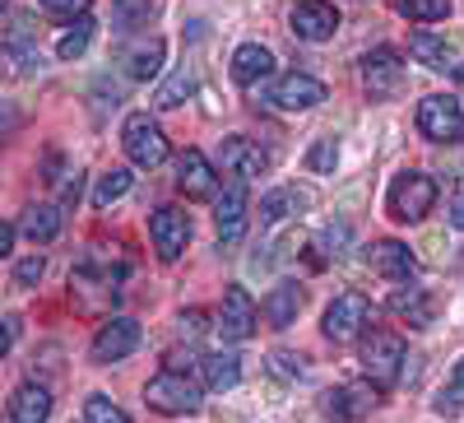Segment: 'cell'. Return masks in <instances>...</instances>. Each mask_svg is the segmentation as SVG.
Segmentation results:
<instances>
[{
	"mask_svg": "<svg viewBox=\"0 0 464 423\" xmlns=\"http://www.w3.org/2000/svg\"><path fill=\"white\" fill-rule=\"evenodd\" d=\"M404 368V339L395 330H362V372L372 387H391Z\"/></svg>",
	"mask_w": 464,
	"mask_h": 423,
	"instance_id": "obj_1",
	"label": "cell"
},
{
	"mask_svg": "<svg viewBox=\"0 0 464 423\" xmlns=\"http://www.w3.org/2000/svg\"><path fill=\"white\" fill-rule=\"evenodd\" d=\"M385 205H391V219L418 223L422 214L437 205V182H432L428 172H400V177L391 182V196H385Z\"/></svg>",
	"mask_w": 464,
	"mask_h": 423,
	"instance_id": "obj_2",
	"label": "cell"
},
{
	"mask_svg": "<svg viewBox=\"0 0 464 423\" xmlns=\"http://www.w3.org/2000/svg\"><path fill=\"white\" fill-rule=\"evenodd\" d=\"M144 400L159 409V414H196L200 409V387L186 372H172L168 368V372H159L144 387Z\"/></svg>",
	"mask_w": 464,
	"mask_h": 423,
	"instance_id": "obj_3",
	"label": "cell"
},
{
	"mask_svg": "<svg viewBox=\"0 0 464 423\" xmlns=\"http://www.w3.org/2000/svg\"><path fill=\"white\" fill-rule=\"evenodd\" d=\"M418 131L437 144H459L464 140V107L446 93H432L418 103Z\"/></svg>",
	"mask_w": 464,
	"mask_h": 423,
	"instance_id": "obj_4",
	"label": "cell"
},
{
	"mask_svg": "<svg viewBox=\"0 0 464 423\" xmlns=\"http://www.w3.org/2000/svg\"><path fill=\"white\" fill-rule=\"evenodd\" d=\"M121 144H126V153H130V163H140V168H159V163L168 159V135L159 131V122H153L149 112H135V117H126Z\"/></svg>",
	"mask_w": 464,
	"mask_h": 423,
	"instance_id": "obj_5",
	"label": "cell"
},
{
	"mask_svg": "<svg viewBox=\"0 0 464 423\" xmlns=\"http://www.w3.org/2000/svg\"><path fill=\"white\" fill-rule=\"evenodd\" d=\"M367 326H372V302H367L362 293H339V298L325 307V321H321V330H325L334 344L358 339Z\"/></svg>",
	"mask_w": 464,
	"mask_h": 423,
	"instance_id": "obj_6",
	"label": "cell"
},
{
	"mask_svg": "<svg viewBox=\"0 0 464 423\" xmlns=\"http://www.w3.org/2000/svg\"><path fill=\"white\" fill-rule=\"evenodd\" d=\"M376 400H381V387H372V381H343V387L325 391L321 409L330 423H358L376 409Z\"/></svg>",
	"mask_w": 464,
	"mask_h": 423,
	"instance_id": "obj_7",
	"label": "cell"
},
{
	"mask_svg": "<svg viewBox=\"0 0 464 423\" xmlns=\"http://www.w3.org/2000/svg\"><path fill=\"white\" fill-rule=\"evenodd\" d=\"M265 103H269V107H279V112H306V107L325 103V84L312 80V74H297V70H293V74H284V80L269 84Z\"/></svg>",
	"mask_w": 464,
	"mask_h": 423,
	"instance_id": "obj_8",
	"label": "cell"
},
{
	"mask_svg": "<svg viewBox=\"0 0 464 423\" xmlns=\"http://www.w3.org/2000/svg\"><path fill=\"white\" fill-rule=\"evenodd\" d=\"M400 84H404V61H400V52L376 47V52L362 56V89H367L372 98H391V93H400Z\"/></svg>",
	"mask_w": 464,
	"mask_h": 423,
	"instance_id": "obj_9",
	"label": "cell"
},
{
	"mask_svg": "<svg viewBox=\"0 0 464 423\" xmlns=\"http://www.w3.org/2000/svg\"><path fill=\"white\" fill-rule=\"evenodd\" d=\"M149 238H153V251H159L163 261H177L190 242V219L177 210V205H163V210H153L149 219Z\"/></svg>",
	"mask_w": 464,
	"mask_h": 423,
	"instance_id": "obj_10",
	"label": "cell"
},
{
	"mask_svg": "<svg viewBox=\"0 0 464 423\" xmlns=\"http://www.w3.org/2000/svg\"><path fill=\"white\" fill-rule=\"evenodd\" d=\"M256 321H260V312H256L251 293H246L242 284H232V289L223 293V312H218V330H223V339H232V344L251 339V335H256Z\"/></svg>",
	"mask_w": 464,
	"mask_h": 423,
	"instance_id": "obj_11",
	"label": "cell"
},
{
	"mask_svg": "<svg viewBox=\"0 0 464 423\" xmlns=\"http://www.w3.org/2000/svg\"><path fill=\"white\" fill-rule=\"evenodd\" d=\"M140 349V326L130 317H111L93 335V363H121L126 354Z\"/></svg>",
	"mask_w": 464,
	"mask_h": 423,
	"instance_id": "obj_12",
	"label": "cell"
},
{
	"mask_svg": "<svg viewBox=\"0 0 464 423\" xmlns=\"http://www.w3.org/2000/svg\"><path fill=\"white\" fill-rule=\"evenodd\" d=\"M177 186L186 191L190 201H214L218 196V172H214V163L205 159L200 149H186L177 159Z\"/></svg>",
	"mask_w": 464,
	"mask_h": 423,
	"instance_id": "obj_13",
	"label": "cell"
},
{
	"mask_svg": "<svg viewBox=\"0 0 464 423\" xmlns=\"http://www.w3.org/2000/svg\"><path fill=\"white\" fill-rule=\"evenodd\" d=\"M214 223L223 242H237L246 233V182L232 177L223 196H214Z\"/></svg>",
	"mask_w": 464,
	"mask_h": 423,
	"instance_id": "obj_14",
	"label": "cell"
},
{
	"mask_svg": "<svg viewBox=\"0 0 464 423\" xmlns=\"http://www.w3.org/2000/svg\"><path fill=\"white\" fill-rule=\"evenodd\" d=\"M293 33L302 37V43H325V37L339 33V10L325 5V0H302V5L288 15Z\"/></svg>",
	"mask_w": 464,
	"mask_h": 423,
	"instance_id": "obj_15",
	"label": "cell"
},
{
	"mask_svg": "<svg viewBox=\"0 0 464 423\" xmlns=\"http://www.w3.org/2000/svg\"><path fill=\"white\" fill-rule=\"evenodd\" d=\"M367 265L376 275H385V280H409L413 275V251L404 242H395V238H381V242L367 247Z\"/></svg>",
	"mask_w": 464,
	"mask_h": 423,
	"instance_id": "obj_16",
	"label": "cell"
},
{
	"mask_svg": "<svg viewBox=\"0 0 464 423\" xmlns=\"http://www.w3.org/2000/svg\"><path fill=\"white\" fill-rule=\"evenodd\" d=\"M265 74H275V52H269V47H260V43H246V47H237V52H232V80H237L242 89L260 84Z\"/></svg>",
	"mask_w": 464,
	"mask_h": 423,
	"instance_id": "obj_17",
	"label": "cell"
},
{
	"mask_svg": "<svg viewBox=\"0 0 464 423\" xmlns=\"http://www.w3.org/2000/svg\"><path fill=\"white\" fill-rule=\"evenodd\" d=\"M223 168H227L232 177L251 182V177L265 172V153H260L246 135H227V140H223Z\"/></svg>",
	"mask_w": 464,
	"mask_h": 423,
	"instance_id": "obj_18",
	"label": "cell"
},
{
	"mask_svg": "<svg viewBox=\"0 0 464 423\" xmlns=\"http://www.w3.org/2000/svg\"><path fill=\"white\" fill-rule=\"evenodd\" d=\"M52 414V391L37 387V381H24V387L10 396V418L14 423H47Z\"/></svg>",
	"mask_w": 464,
	"mask_h": 423,
	"instance_id": "obj_19",
	"label": "cell"
},
{
	"mask_svg": "<svg viewBox=\"0 0 464 423\" xmlns=\"http://www.w3.org/2000/svg\"><path fill=\"white\" fill-rule=\"evenodd\" d=\"M391 312L400 317V321H409L413 330H422V326H432V312H437V307H432V298H428V289H395L391 293Z\"/></svg>",
	"mask_w": 464,
	"mask_h": 423,
	"instance_id": "obj_20",
	"label": "cell"
},
{
	"mask_svg": "<svg viewBox=\"0 0 464 423\" xmlns=\"http://www.w3.org/2000/svg\"><path fill=\"white\" fill-rule=\"evenodd\" d=\"M316 196L312 191H297V186H284V191H269V196L260 201V223L269 228V223H284L288 214H297V210H306Z\"/></svg>",
	"mask_w": 464,
	"mask_h": 423,
	"instance_id": "obj_21",
	"label": "cell"
},
{
	"mask_svg": "<svg viewBox=\"0 0 464 423\" xmlns=\"http://www.w3.org/2000/svg\"><path fill=\"white\" fill-rule=\"evenodd\" d=\"M163 37H144V43H135L121 61H126V74L130 80H153V74L163 70Z\"/></svg>",
	"mask_w": 464,
	"mask_h": 423,
	"instance_id": "obj_22",
	"label": "cell"
},
{
	"mask_svg": "<svg viewBox=\"0 0 464 423\" xmlns=\"http://www.w3.org/2000/svg\"><path fill=\"white\" fill-rule=\"evenodd\" d=\"M200 377L209 391H232L242 381V359L237 354H205L200 359Z\"/></svg>",
	"mask_w": 464,
	"mask_h": 423,
	"instance_id": "obj_23",
	"label": "cell"
},
{
	"mask_svg": "<svg viewBox=\"0 0 464 423\" xmlns=\"http://www.w3.org/2000/svg\"><path fill=\"white\" fill-rule=\"evenodd\" d=\"M409 52L428 65V70H450V61H455V47L446 43V37L428 33V28H418V33L409 37Z\"/></svg>",
	"mask_w": 464,
	"mask_h": 423,
	"instance_id": "obj_24",
	"label": "cell"
},
{
	"mask_svg": "<svg viewBox=\"0 0 464 423\" xmlns=\"http://www.w3.org/2000/svg\"><path fill=\"white\" fill-rule=\"evenodd\" d=\"M19 228H24L28 242H52V238L61 233V210H56V205H28Z\"/></svg>",
	"mask_w": 464,
	"mask_h": 423,
	"instance_id": "obj_25",
	"label": "cell"
},
{
	"mask_svg": "<svg viewBox=\"0 0 464 423\" xmlns=\"http://www.w3.org/2000/svg\"><path fill=\"white\" fill-rule=\"evenodd\" d=\"M297 307H302V289L297 284H279L275 293L265 298V317H269V326H293V317H297Z\"/></svg>",
	"mask_w": 464,
	"mask_h": 423,
	"instance_id": "obj_26",
	"label": "cell"
},
{
	"mask_svg": "<svg viewBox=\"0 0 464 423\" xmlns=\"http://www.w3.org/2000/svg\"><path fill=\"white\" fill-rule=\"evenodd\" d=\"M89 43H93V19L84 15V19H74V24L61 33L56 56H61V61H74V56H84V52H89Z\"/></svg>",
	"mask_w": 464,
	"mask_h": 423,
	"instance_id": "obj_27",
	"label": "cell"
},
{
	"mask_svg": "<svg viewBox=\"0 0 464 423\" xmlns=\"http://www.w3.org/2000/svg\"><path fill=\"white\" fill-rule=\"evenodd\" d=\"M130 191V172L126 168H111V172H102L98 177V186H93V210H107V205H116Z\"/></svg>",
	"mask_w": 464,
	"mask_h": 423,
	"instance_id": "obj_28",
	"label": "cell"
},
{
	"mask_svg": "<svg viewBox=\"0 0 464 423\" xmlns=\"http://www.w3.org/2000/svg\"><path fill=\"white\" fill-rule=\"evenodd\" d=\"M432 409L437 414H446V418H455L459 409H464V359L455 363V372H450V381L437 391V400H432Z\"/></svg>",
	"mask_w": 464,
	"mask_h": 423,
	"instance_id": "obj_29",
	"label": "cell"
},
{
	"mask_svg": "<svg viewBox=\"0 0 464 423\" xmlns=\"http://www.w3.org/2000/svg\"><path fill=\"white\" fill-rule=\"evenodd\" d=\"M149 15H153L149 0H111V24H116V33H130V28L149 24Z\"/></svg>",
	"mask_w": 464,
	"mask_h": 423,
	"instance_id": "obj_30",
	"label": "cell"
},
{
	"mask_svg": "<svg viewBox=\"0 0 464 423\" xmlns=\"http://www.w3.org/2000/svg\"><path fill=\"white\" fill-rule=\"evenodd\" d=\"M395 10L413 24H437L450 15V0H395Z\"/></svg>",
	"mask_w": 464,
	"mask_h": 423,
	"instance_id": "obj_31",
	"label": "cell"
},
{
	"mask_svg": "<svg viewBox=\"0 0 464 423\" xmlns=\"http://www.w3.org/2000/svg\"><path fill=\"white\" fill-rule=\"evenodd\" d=\"M190 93H196V74H190V70H177L172 80L159 89V107H181Z\"/></svg>",
	"mask_w": 464,
	"mask_h": 423,
	"instance_id": "obj_32",
	"label": "cell"
},
{
	"mask_svg": "<svg viewBox=\"0 0 464 423\" xmlns=\"http://www.w3.org/2000/svg\"><path fill=\"white\" fill-rule=\"evenodd\" d=\"M84 423H130V414L121 405H111L107 396H89L84 400Z\"/></svg>",
	"mask_w": 464,
	"mask_h": 423,
	"instance_id": "obj_33",
	"label": "cell"
},
{
	"mask_svg": "<svg viewBox=\"0 0 464 423\" xmlns=\"http://www.w3.org/2000/svg\"><path fill=\"white\" fill-rule=\"evenodd\" d=\"M334 163H339V144L334 140H316L312 153H306V168H312V172H330Z\"/></svg>",
	"mask_w": 464,
	"mask_h": 423,
	"instance_id": "obj_34",
	"label": "cell"
},
{
	"mask_svg": "<svg viewBox=\"0 0 464 423\" xmlns=\"http://www.w3.org/2000/svg\"><path fill=\"white\" fill-rule=\"evenodd\" d=\"M43 10H47L52 19L74 24V19H84V15H89V0H43Z\"/></svg>",
	"mask_w": 464,
	"mask_h": 423,
	"instance_id": "obj_35",
	"label": "cell"
},
{
	"mask_svg": "<svg viewBox=\"0 0 464 423\" xmlns=\"http://www.w3.org/2000/svg\"><path fill=\"white\" fill-rule=\"evenodd\" d=\"M43 271H47V261H43V256L19 261V265H14V289H33L37 280H43Z\"/></svg>",
	"mask_w": 464,
	"mask_h": 423,
	"instance_id": "obj_36",
	"label": "cell"
},
{
	"mask_svg": "<svg viewBox=\"0 0 464 423\" xmlns=\"http://www.w3.org/2000/svg\"><path fill=\"white\" fill-rule=\"evenodd\" d=\"M306 359H297V354H275V377H284V381H297L306 368H302Z\"/></svg>",
	"mask_w": 464,
	"mask_h": 423,
	"instance_id": "obj_37",
	"label": "cell"
},
{
	"mask_svg": "<svg viewBox=\"0 0 464 423\" xmlns=\"http://www.w3.org/2000/svg\"><path fill=\"white\" fill-rule=\"evenodd\" d=\"M24 37H28V19H14V43H24ZM24 70L28 65H43V52H37V47H24Z\"/></svg>",
	"mask_w": 464,
	"mask_h": 423,
	"instance_id": "obj_38",
	"label": "cell"
},
{
	"mask_svg": "<svg viewBox=\"0 0 464 423\" xmlns=\"http://www.w3.org/2000/svg\"><path fill=\"white\" fill-rule=\"evenodd\" d=\"M14 126H19V112H14L10 103H0V135H10Z\"/></svg>",
	"mask_w": 464,
	"mask_h": 423,
	"instance_id": "obj_39",
	"label": "cell"
},
{
	"mask_svg": "<svg viewBox=\"0 0 464 423\" xmlns=\"http://www.w3.org/2000/svg\"><path fill=\"white\" fill-rule=\"evenodd\" d=\"M450 223L464 233V182H459V191H455V205H450Z\"/></svg>",
	"mask_w": 464,
	"mask_h": 423,
	"instance_id": "obj_40",
	"label": "cell"
},
{
	"mask_svg": "<svg viewBox=\"0 0 464 423\" xmlns=\"http://www.w3.org/2000/svg\"><path fill=\"white\" fill-rule=\"evenodd\" d=\"M10 344H14V321L5 317V321H0V359L10 354Z\"/></svg>",
	"mask_w": 464,
	"mask_h": 423,
	"instance_id": "obj_41",
	"label": "cell"
},
{
	"mask_svg": "<svg viewBox=\"0 0 464 423\" xmlns=\"http://www.w3.org/2000/svg\"><path fill=\"white\" fill-rule=\"evenodd\" d=\"M10 247H14V228L0 223V256H10Z\"/></svg>",
	"mask_w": 464,
	"mask_h": 423,
	"instance_id": "obj_42",
	"label": "cell"
},
{
	"mask_svg": "<svg viewBox=\"0 0 464 423\" xmlns=\"http://www.w3.org/2000/svg\"><path fill=\"white\" fill-rule=\"evenodd\" d=\"M5 5H10V0H0V10H5Z\"/></svg>",
	"mask_w": 464,
	"mask_h": 423,
	"instance_id": "obj_43",
	"label": "cell"
}]
</instances>
